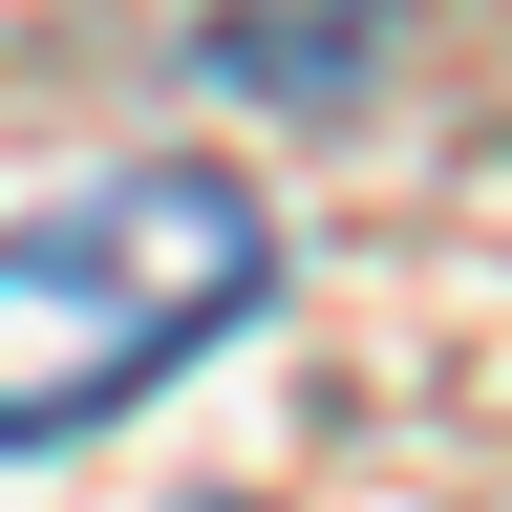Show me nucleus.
I'll use <instances>...</instances> for the list:
<instances>
[{
    "label": "nucleus",
    "mask_w": 512,
    "mask_h": 512,
    "mask_svg": "<svg viewBox=\"0 0 512 512\" xmlns=\"http://www.w3.org/2000/svg\"><path fill=\"white\" fill-rule=\"evenodd\" d=\"M256 299H278V214L235 171H86L64 214H0V448L150 406Z\"/></svg>",
    "instance_id": "1"
},
{
    "label": "nucleus",
    "mask_w": 512,
    "mask_h": 512,
    "mask_svg": "<svg viewBox=\"0 0 512 512\" xmlns=\"http://www.w3.org/2000/svg\"><path fill=\"white\" fill-rule=\"evenodd\" d=\"M384 22H406V0H214L192 64L256 86V107H363V86H384Z\"/></svg>",
    "instance_id": "2"
}]
</instances>
